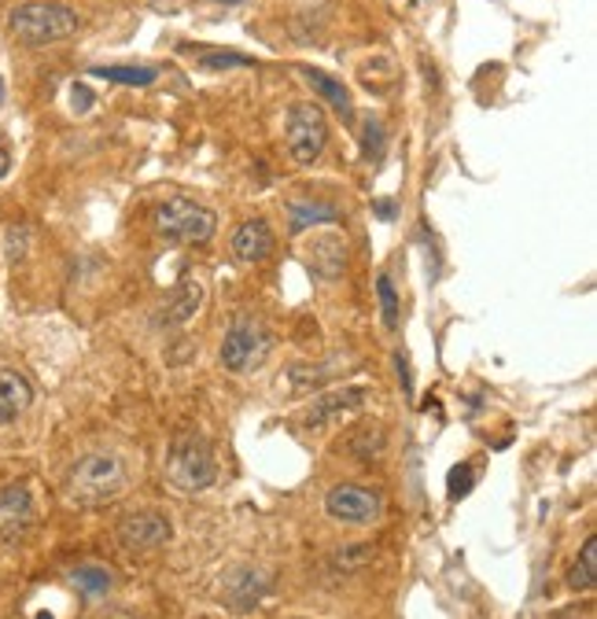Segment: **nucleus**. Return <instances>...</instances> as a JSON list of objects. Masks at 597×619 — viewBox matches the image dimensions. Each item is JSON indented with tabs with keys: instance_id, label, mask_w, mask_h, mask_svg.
I'll list each match as a JSON object with an SVG mask.
<instances>
[{
	"instance_id": "aec40b11",
	"label": "nucleus",
	"mask_w": 597,
	"mask_h": 619,
	"mask_svg": "<svg viewBox=\"0 0 597 619\" xmlns=\"http://www.w3.org/2000/svg\"><path fill=\"white\" fill-rule=\"evenodd\" d=\"M74 586L81 590V594H104V590H111V571H104V568H78L74 571Z\"/></svg>"
},
{
	"instance_id": "cd10ccee",
	"label": "nucleus",
	"mask_w": 597,
	"mask_h": 619,
	"mask_svg": "<svg viewBox=\"0 0 597 619\" xmlns=\"http://www.w3.org/2000/svg\"><path fill=\"white\" fill-rule=\"evenodd\" d=\"M37 619H52V616L49 612H37Z\"/></svg>"
},
{
	"instance_id": "4468645a",
	"label": "nucleus",
	"mask_w": 597,
	"mask_h": 619,
	"mask_svg": "<svg viewBox=\"0 0 597 619\" xmlns=\"http://www.w3.org/2000/svg\"><path fill=\"white\" fill-rule=\"evenodd\" d=\"M343 258H347V243L343 237H321L314 240L310 248V266L317 269L321 277H335L343 269Z\"/></svg>"
},
{
	"instance_id": "f03ea898",
	"label": "nucleus",
	"mask_w": 597,
	"mask_h": 619,
	"mask_svg": "<svg viewBox=\"0 0 597 619\" xmlns=\"http://www.w3.org/2000/svg\"><path fill=\"white\" fill-rule=\"evenodd\" d=\"M126 487V468L115 454H89L71 468L67 494L81 505H100L118 498Z\"/></svg>"
},
{
	"instance_id": "1a4fd4ad",
	"label": "nucleus",
	"mask_w": 597,
	"mask_h": 619,
	"mask_svg": "<svg viewBox=\"0 0 597 619\" xmlns=\"http://www.w3.org/2000/svg\"><path fill=\"white\" fill-rule=\"evenodd\" d=\"M34 528V498L26 487H8L0 494V539L18 542Z\"/></svg>"
},
{
	"instance_id": "b1692460",
	"label": "nucleus",
	"mask_w": 597,
	"mask_h": 619,
	"mask_svg": "<svg viewBox=\"0 0 597 619\" xmlns=\"http://www.w3.org/2000/svg\"><path fill=\"white\" fill-rule=\"evenodd\" d=\"M71 100H74V111H78V115H86V111L92 108V89L89 86H74Z\"/></svg>"
},
{
	"instance_id": "9d476101",
	"label": "nucleus",
	"mask_w": 597,
	"mask_h": 619,
	"mask_svg": "<svg viewBox=\"0 0 597 619\" xmlns=\"http://www.w3.org/2000/svg\"><path fill=\"white\" fill-rule=\"evenodd\" d=\"M232 255L237 262H266L274 255V229L263 222V218H251L244 225H237V232H232Z\"/></svg>"
},
{
	"instance_id": "6e6552de",
	"label": "nucleus",
	"mask_w": 597,
	"mask_h": 619,
	"mask_svg": "<svg viewBox=\"0 0 597 619\" xmlns=\"http://www.w3.org/2000/svg\"><path fill=\"white\" fill-rule=\"evenodd\" d=\"M118 542H123L126 549H158L170 542V523L163 520L158 513H137V516H126L123 523H118Z\"/></svg>"
},
{
	"instance_id": "f3484780",
	"label": "nucleus",
	"mask_w": 597,
	"mask_h": 619,
	"mask_svg": "<svg viewBox=\"0 0 597 619\" xmlns=\"http://www.w3.org/2000/svg\"><path fill=\"white\" fill-rule=\"evenodd\" d=\"M594 583H597V539H586V546L580 553V565L572 568L568 586H572V590H590Z\"/></svg>"
},
{
	"instance_id": "a211bd4d",
	"label": "nucleus",
	"mask_w": 597,
	"mask_h": 619,
	"mask_svg": "<svg viewBox=\"0 0 597 619\" xmlns=\"http://www.w3.org/2000/svg\"><path fill=\"white\" fill-rule=\"evenodd\" d=\"M92 74H100L104 81H115V86H152L155 81L152 67H97Z\"/></svg>"
},
{
	"instance_id": "7ed1b4c3",
	"label": "nucleus",
	"mask_w": 597,
	"mask_h": 619,
	"mask_svg": "<svg viewBox=\"0 0 597 619\" xmlns=\"http://www.w3.org/2000/svg\"><path fill=\"white\" fill-rule=\"evenodd\" d=\"M155 229L158 237L174 240V243H207L218 229L214 211H207L203 203H192L185 195H174L155 211Z\"/></svg>"
},
{
	"instance_id": "423d86ee",
	"label": "nucleus",
	"mask_w": 597,
	"mask_h": 619,
	"mask_svg": "<svg viewBox=\"0 0 597 619\" xmlns=\"http://www.w3.org/2000/svg\"><path fill=\"white\" fill-rule=\"evenodd\" d=\"M329 144V118L317 103H292L288 111V152L298 166H310L321 159Z\"/></svg>"
},
{
	"instance_id": "6ab92c4d",
	"label": "nucleus",
	"mask_w": 597,
	"mask_h": 619,
	"mask_svg": "<svg viewBox=\"0 0 597 619\" xmlns=\"http://www.w3.org/2000/svg\"><path fill=\"white\" fill-rule=\"evenodd\" d=\"M377 295H380V314H384V325L395 332V328H398V295H395V285H391L388 274L377 277Z\"/></svg>"
},
{
	"instance_id": "393cba45",
	"label": "nucleus",
	"mask_w": 597,
	"mask_h": 619,
	"mask_svg": "<svg viewBox=\"0 0 597 619\" xmlns=\"http://www.w3.org/2000/svg\"><path fill=\"white\" fill-rule=\"evenodd\" d=\"M372 211H377V214H380V218H384V222H391V218H395V203H391V200H380V203H372Z\"/></svg>"
},
{
	"instance_id": "f257e3e1",
	"label": "nucleus",
	"mask_w": 597,
	"mask_h": 619,
	"mask_svg": "<svg viewBox=\"0 0 597 619\" xmlns=\"http://www.w3.org/2000/svg\"><path fill=\"white\" fill-rule=\"evenodd\" d=\"M8 30L15 41L41 49V45L63 41L78 30V12L63 4H49V0H30V4H18L8 12Z\"/></svg>"
},
{
	"instance_id": "9b49d317",
	"label": "nucleus",
	"mask_w": 597,
	"mask_h": 619,
	"mask_svg": "<svg viewBox=\"0 0 597 619\" xmlns=\"http://www.w3.org/2000/svg\"><path fill=\"white\" fill-rule=\"evenodd\" d=\"M200 303H203V285L192 277H185L177 285V292L163 303V314L155 317L158 328H177V325H189L195 314H200Z\"/></svg>"
},
{
	"instance_id": "412c9836",
	"label": "nucleus",
	"mask_w": 597,
	"mask_h": 619,
	"mask_svg": "<svg viewBox=\"0 0 597 619\" xmlns=\"http://www.w3.org/2000/svg\"><path fill=\"white\" fill-rule=\"evenodd\" d=\"M200 67H207V71L255 67V60H247V55H237V52H207V55H200Z\"/></svg>"
},
{
	"instance_id": "ddd939ff",
	"label": "nucleus",
	"mask_w": 597,
	"mask_h": 619,
	"mask_svg": "<svg viewBox=\"0 0 597 619\" xmlns=\"http://www.w3.org/2000/svg\"><path fill=\"white\" fill-rule=\"evenodd\" d=\"M34 402V388L23 372L0 369V425H12L15 417H23Z\"/></svg>"
},
{
	"instance_id": "c85d7f7f",
	"label": "nucleus",
	"mask_w": 597,
	"mask_h": 619,
	"mask_svg": "<svg viewBox=\"0 0 597 619\" xmlns=\"http://www.w3.org/2000/svg\"><path fill=\"white\" fill-rule=\"evenodd\" d=\"M0 100H4V86H0Z\"/></svg>"
},
{
	"instance_id": "f8f14e48",
	"label": "nucleus",
	"mask_w": 597,
	"mask_h": 619,
	"mask_svg": "<svg viewBox=\"0 0 597 619\" xmlns=\"http://www.w3.org/2000/svg\"><path fill=\"white\" fill-rule=\"evenodd\" d=\"M366 395H369L366 388H347V391H332V395L314 399L310 413H306V425L310 428L332 425V420H340V417H347V413L358 409L361 402H366Z\"/></svg>"
},
{
	"instance_id": "a878e982",
	"label": "nucleus",
	"mask_w": 597,
	"mask_h": 619,
	"mask_svg": "<svg viewBox=\"0 0 597 619\" xmlns=\"http://www.w3.org/2000/svg\"><path fill=\"white\" fill-rule=\"evenodd\" d=\"M8 166H12V155H8V152H4V148H0V177H4V174H8Z\"/></svg>"
},
{
	"instance_id": "0eeeda50",
	"label": "nucleus",
	"mask_w": 597,
	"mask_h": 619,
	"mask_svg": "<svg viewBox=\"0 0 597 619\" xmlns=\"http://www.w3.org/2000/svg\"><path fill=\"white\" fill-rule=\"evenodd\" d=\"M325 509H329L332 520L354 523V528H366V523L380 520V513H384V498H380L377 491H366V487L340 483V487H332V491H329Z\"/></svg>"
},
{
	"instance_id": "5701e85b",
	"label": "nucleus",
	"mask_w": 597,
	"mask_h": 619,
	"mask_svg": "<svg viewBox=\"0 0 597 619\" xmlns=\"http://www.w3.org/2000/svg\"><path fill=\"white\" fill-rule=\"evenodd\" d=\"M472 491V468L469 465H457L450 468V498H465V494Z\"/></svg>"
},
{
	"instance_id": "20e7f679",
	"label": "nucleus",
	"mask_w": 597,
	"mask_h": 619,
	"mask_svg": "<svg viewBox=\"0 0 597 619\" xmlns=\"http://www.w3.org/2000/svg\"><path fill=\"white\" fill-rule=\"evenodd\" d=\"M166 476H170V483L185 494L207 491V487L218 480V465H214L207 439H200V435L177 439L170 465H166Z\"/></svg>"
},
{
	"instance_id": "2eb2a0df",
	"label": "nucleus",
	"mask_w": 597,
	"mask_h": 619,
	"mask_svg": "<svg viewBox=\"0 0 597 619\" xmlns=\"http://www.w3.org/2000/svg\"><path fill=\"white\" fill-rule=\"evenodd\" d=\"M288 218H292V232H303L310 225L335 222V206L321 200H292L288 203Z\"/></svg>"
},
{
	"instance_id": "dca6fc26",
	"label": "nucleus",
	"mask_w": 597,
	"mask_h": 619,
	"mask_svg": "<svg viewBox=\"0 0 597 619\" xmlns=\"http://www.w3.org/2000/svg\"><path fill=\"white\" fill-rule=\"evenodd\" d=\"M303 78L310 81L314 92H321L325 103H332V108L340 111L343 118L351 115V92L343 89V81H335V78H329V74H325V71H314V67H306V71H303Z\"/></svg>"
},
{
	"instance_id": "4be33fe9",
	"label": "nucleus",
	"mask_w": 597,
	"mask_h": 619,
	"mask_svg": "<svg viewBox=\"0 0 597 619\" xmlns=\"http://www.w3.org/2000/svg\"><path fill=\"white\" fill-rule=\"evenodd\" d=\"M26 248H30V229H26V225H12V229H8V237H4V255H8V262H18V258H23Z\"/></svg>"
},
{
	"instance_id": "bb28decb",
	"label": "nucleus",
	"mask_w": 597,
	"mask_h": 619,
	"mask_svg": "<svg viewBox=\"0 0 597 619\" xmlns=\"http://www.w3.org/2000/svg\"><path fill=\"white\" fill-rule=\"evenodd\" d=\"M218 4H244V0H218Z\"/></svg>"
},
{
	"instance_id": "39448f33",
	"label": "nucleus",
	"mask_w": 597,
	"mask_h": 619,
	"mask_svg": "<svg viewBox=\"0 0 597 619\" xmlns=\"http://www.w3.org/2000/svg\"><path fill=\"white\" fill-rule=\"evenodd\" d=\"M269 351H274L269 328L251 321V317H237L226 332V343H221V365L237 377H244V372H255L269 358Z\"/></svg>"
}]
</instances>
